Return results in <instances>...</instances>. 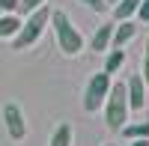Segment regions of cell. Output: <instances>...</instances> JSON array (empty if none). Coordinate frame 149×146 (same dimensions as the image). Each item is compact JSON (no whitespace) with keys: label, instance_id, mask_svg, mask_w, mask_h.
I'll list each match as a JSON object with an SVG mask.
<instances>
[{"label":"cell","instance_id":"obj_1","mask_svg":"<svg viewBox=\"0 0 149 146\" xmlns=\"http://www.w3.org/2000/svg\"><path fill=\"white\" fill-rule=\"evenodd\" d=\"M104 125L110 131H122L128 125V113H131V104H128V90L125 83H110V92H107V102H104Z\"/></svg>","mask_w":149,"mask_h":146},{"label":"cell","instance_id":"obj_2","mask_svg":"<svg viewBox=\"0 0 149 146\" xmlns=\"http://www.w3.org/2000/svg\"><path fill=\"white\" fill-rule=\"evenodd\" d=\"M51 27L57 36V45L66 57H78L84 51V36L78 33V27L72 24V18L66 15L63 9H51Z\"/></svg>","mask_w":149,"mask_h":146},{"label":"cell","instance_id":"obj_3","mask_svg":"<svg viewBox=\"0 0 149 146\" xmlns=\"http://www.w3.org/2000/svg\"><path fill=\"white\" fill-rule=\"evenodd\" d=\"M45 27H51V6H48V3L39 6L36 12H30V15H24V24H21L18 36L12 39V48H15V51H24V48L36 45L42 39Z\"/></svg>","mask_w":149,"mask_h":146},{"label":"cell","instance_id":"obj_4","mask_svg":"<svg viewBox=\"0 0 149 146\" xmlns=\"http://www.w3.org/2000/svg\"><path fill=\"white\" fill-rule=\"evenodd\" d=\"M107 92H110V75L102 69V72H95V75L86 81V87H84V111L86 113H98L104 107V102H107Z\"/></svg>","mask_w":149,"mask_h":146},{"label":"cell","instance_id":"obj_5","mask_svg":"<svg viewBox=\"0 0 149 146\" xmlns=\"http://www.w3.org/2000/svg\"><path fill=\"white\" fill-rule=\"evenodd\" d=\"M3 122H6V134L12 140H24L27 137V119H24V111L15 102L3 104Z\"/></svg>","mask_w":149,"mask_h":146},{"label":"cell","instance_id":"obj_6","mask_svg":"<svg viewBox=\"0 0 149 146\" xmlns=\"http://www.w3.org/2000/svg\"><path fill=\"white\" fill-rule=\"evenodd\" d=\"M125 90H128L131 111H143V107H146V81H143L140 72H134V75L125 81Z\"/></svg>","mask_w":149,"mask_h":146},{"label":"cell","instance_id":"obj_7","mask_svg":"<svg viewBox=\"0 0 149 146\" xmlns=\"http://www.w3.org/2000/svg\"><path fill=\"white\" fill-rule=\"evenodd\" d=\"M134 36H137V24H134V18H128V21H116L113 39H110V48H125Z\"/></svg>","mask_w":149,"mask_h":146},{"label":"cell","instance_id":"obj_8","mask_svg":"<svg viewBox=\"0 0 149 146\" xmlns=\"http://www.w3.org/2000/svg\"><path fill=\"white\" fill-rule=\"evenodd\" d=\"M113 27H116V24H102V27H98L95 33H93V39H90V48H93V51L95 54H107L110 51V39H113Z\"/></svg>","mask_w":149,"mask_h":146},{"label":"cell","instance_id":"obj_9","mask_svg":"<svg viewBox=\"0 0 149 146\" xmlns=\"http://www.w3.org/2000/svg\"><path fill=\"white\" fill-rule=\"evenodd\" d=\"M21 24H24V18L18 12H0V39H15Z\"/></svg>","mask_w":149,"mask_h":146},{"label":"cell","instance_id":"obj_10","mask_svg":"<svg viewBox=\"0 0 149 146\" xmlns=\"http://www.w3.org/2000/svg\"><path fill=\"white\" fill-rule=\"evenodd\" d=\"M140 9V0H119V3H113V18L116 21H128L137 15Z\"/></svg>","mask_w":149,"mask_h":146},{"label":"cell","instance_id":"obj_11","mask_svg":"<svg viewBox=\"0 0 149 146\" xmlns=\"http://www.w3.org/2000/svg\"><path fill=\"white\" fill-rule=\"evenodd\" d=\"M119 134L125 140H149V119H146V122H128Z\"/></svg>","mask_w":149,"mask_h":146},{"label":"cell","instance_id":"obj_12","mask_svg":"<svg viewBox=\"0 0 149 146\" xmlns=\"http://www.w3.org/2000/svg\"><path fill=\"white\" fill-rule=\"evenodd\" d=\"M72 137H74L72 125H69V122H60V125L54 128L51 140H48V146H72Z\"/></svg>","mask_w":149,"mask_h":146},{"label":"cell","instance_id":"obj_13","mask_svg":"<svg viewBox=\"0 0 149 146\" xmlns=\"http://www.w3.org/2000/svg\"><path fill=\"white\" fill-rule=\"evenodd\" d=\"M122 63H125V54H122V48H110L107 57H104V72H107V75H113V72L122 69Z\"/></svg>","mask_w":149,"mask_h":146},{"label":"cell","instance_id":"obj_14","mask_svg":"<svg viewBox=\"0 0 149 146\" xmlns=\"http://www.w3.org/2000/svg\"><path fill=\"white\" fill-rule=\"evenodd\" d=\"M39 6H45V0H21V6H18V15H30V12H36Z\"/></svg>","mask_w":149,"mask_h":146},{"label":"cell","instance_id":"obj_15","mask_svg":"<svg viewBox=\"0 0 149 146\" xmlns=\"http://www.w3.org/2000/svg\"><path fill=\"white\" fill-rule=\"evenodd\" d=\"M84 6H90L93 12H107L110 6H107V0H81Z\"/></svg>","mask_w":149,"mask_h":146},{"label":"cell","instance_id":"obj_16","mask_svg":"<svg viewBox=\"0 0 149 146\" xmlns=\"http://www.w3.org/2000/svg\"><path fill=\"white\" fill-rule=\"evenodd\" d=\"M137 21L149 24V0H140V9H137Z\"/></svg>","mask_w":149,"mask_h":146},{"label":"cell","instance_id":"obj_17","mask_svg":"<svg viewBox=\"0 0 149 146\" xmlns=\"http://www.w3.org/2000/svg\"><path fill=\"white\" fill-rule=\"evenodd\" d=\"M143 81H146V87H149V39H146V51H143Z\"/></svg>","mask_w":149,"mask_h":146},{"label":"cell","instance_id":"obj_18","mask_svg":"<svg viewBox=\"0 0 149 146\" xmlns=\"http://www.w3.org/2000/svg\"><path fill=\"white\" fill-rule=\"evenodd\" d=\"M21 0H0V12H18Z\"/></svg>","mask_w":149,"mask_h":146},{"label":"cell","instance_id":"obj_19","mask_svg":"<svg viewBox=\"0 0 149 146\" xmlns=\"http://www.w3.org/2000/svg\"><path fill=\"white\" fill-rule=\"evenodd\" d=\"M128 146H149V140H134V143H128Z\"/></svg>","mask_w":149,"mask_h":146},{"label":"cell","instance_id":"obj_20","mask_svg":"<svg viewBox=\"0 0 149 146\" xmlns=\"http://www.w3.org/2000/svg\"><path fill=\"white\" fill-rule=\"evenodd\" d=\"M113 3H119V0H107V6H113Z\"/></svg>","mask_w":149,"mask_h":146},{"label":"cell","instance_id":"obj_21","mask_svg":"<svg viewBox=\"0 0 149 146\" xmlns=\"http://www.w3.org/2000/svg\"><path fill=\"white\" fill-rule=\"evenodd\" d=\"M104 146H116V143H104Z\"/></svg>","mask_w":149,"mask_h":146}]
</instances>
